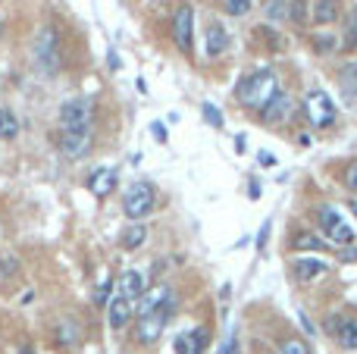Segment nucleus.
Masks as SVG:
<instances>
[{"label":"nucleus","mask_w":357,"mask_h":354,"mask_svg":"<svg viewBox=\"0 0 357 354\" xmlns=\"http://www.w3.org/2000/svg\"><path fill=\"white\" fill-rule=\"evenodd\" d=\"M276 94H279V79H276L273 69H260V72L248 75L245 82L235 85V98H238L241 104H245L248 110H254V113L266 110V104H270Z\"/></svg>","instance_id":"1"},{"label":"nucleus","mask_w":357,"mask_h":354,"mask_svg":"<svg viewBox=\"0 0 357 354\" xmlns=\"http://www.w3.org/2000/svg\"><path fill=\"white\" fill-rule=\"evenodd\" d=\"M31 54H35V66L41 69L44 75H56L60 72V35H56L54 25H44L41 31L35 35V47H31Z\"/></svg>","instance_id":"2"},{"label":"nucleus","mask_w":357,"mask_h":354,"mask_svg":"<svg viewBox=\"0 0 357 354\" xmlns=\"http://www.w3.org/2000/svg\"><path fill=\"white\" fill-rule=\"evenodd\" d=\"M60 129L91 132L94 129V104L88 98H69L60 104Z\"/></svg>","instance_id":"3"},{"label":"nucleus","mask_w":357,"mask_h":354,"mask_svg":"<svg viewBox=\"0 0 357 354\" xmlns=\"http://www.w3.org/2000/svg\"><path fill=\"white\" fill-rule=\"evenodd\" d=\"M317 220H320V229L329 242H335V245H351L354 242V229L348 226V220L342 217L335 207L320 204L317 207Z\"/></svg>","instance_id":"4"},{"label":"nucleus","mask_w":357,"mask_h":354,"mask_svg":"<svg viewBox=\"0 0 357 354\" xmlns=\"http://www.w3.org/2000/svg\"><path fill=\"white\" fill-rule=\"evenodd\" d=\"M154 210V185L151 182H135V185H129V192H126L123 198V213L129 220H144L148 213Z\"/></svg>","instance_id":"5"},{"label":"nucleus","mask_w":357,"mask_h":354,"mask_svg":"<svg viewBox=\"0 0 357 354\" xmlns=\"http://www.w3.org/2000/svg\"><path fill=\"white\" fill-rule=\"evenodd\" d=\"M304 116L310 119V125L314 129H329V125L335 123V104L329 100L326 91H307V98H304Z\"/></svg>","instance_id":"6"},{"label":"nucleus","mask_w":357,"mask_h":354,"mask_svg":"<svg viewBox=\"0 0 357 354\" xmlns=\"http://www.w3.org/2000/svg\"><path fill=\"white\" fill-rule=\"evenodd\" d=\"M173 41L176 47L182 50L185 56L195 54V10L188 3H178L176 6V16H173Z\"/></svg>","instance_id":"7"},{"label":"nucleus","mask_w":357,"mask_h":354,"mask_svg":"<svg viewBox=\"0 0 357 354\" xmlns=\"http://www.w3.org/2000/svg\"><path fill=\"white\" fill-rule=\"evenodd\" d=\"M173 292H169L167 282H157V286H148L144 295L135 301V317H148V314H157V311H173Z\"/></svg>","instance_id":"8"},{"label":"nucleus","mask_w":357,"mask_h":354,"mask_svg":"<svg viewBox=\"0 0 357 354\" xmlns=\"http://www.w3.org/2000/svg\"><path fill=\"white\" fill-rule=\"evenodd\" d=\"M173 311H157L148 317H135V342L138 345H154L167 330V320Z\"/></svg>","instance_id":"9"},{"label":"nucleus","mask_w":357,"mask_h":354,"mask_svg":"<svg viewBox=\"0 0 357 354\" xmlns=\"http://www.w3.org/2000/svg\"><path fill=\"white\" fill-rule=\"evenodd\" d=\"M91 144H94V132L60 129V151H63V157H69V160H82V157L91 151Z\"/></svg>","instance_id":"10"},{"label":"nucleus","mask_w":357,"mask_h":354,"mask_svg":"<svg viewBox=\"0 0 357 354\" xmlns=\"http://www.w3.org/2000/svg\"><path fill=\"white\" fill-rule=\"evenodd\" d=\"M257 116H260V123H266V125H282V123H289V119L295 116V100H291L289 94L279 91L276 98L266 104V110H260Z\"/></svg>","instance_id":"11"},{"label":"nucleus","mask_w":357,"mask_h":354,"mask_svg":"<svg viewBox=\"0 0 357 354\" xmlns=\"http://www.w3.org/2000/svg\"><path fill=\"white\" fill-rule=\"evenodd\" d=\"M132 317H135V301L123 298V295H113L110 305H107V323H110V330H126L132 323Z\"/></svg>","instance_id":"12"},{"label":"nucleus","mask_w":357,"mask_h":354,"mask_svg":"<svg viewBox=\"0 0 357 354\" xmlns=\"http://www.w3.org/2000/svg\"><path fill=\"white\" fill-rule=\"evenodd\" d=\"M207 342H210L207 326H195V330L182 332L176 339V354H204L207 351Z\"/></svg>","instance_id":"13"},{"label":"nucleus","mask_w":357,"mask_h":354,"mask_svg":"<svg viewBox=\"0 0 357 354\" xmlns=\"http://www.w3.org/2000/svg\"><path fill=\"white\" fill-rule=\"evenodd\" d=\"M329 273V267L323 261H310V257H295L291 261V276H295L298 282H317V279H323V276Z\"/></svg>","instance_id":"14"},{"label":"nucleus","mask_w":357,"mask_h":354,"mask_svg":"<svg viewBox=\"0 0 357 354\" xmlns=\"http://www.w3.org/2000/svg\"><path fill=\"white\" fill-rule=\"evenodd\" d=\"M113 188H116V169L100 167V169H94V173L88 176V192H91L94 198H107Z\"/></svg>","instance_id":"15"},{"label":"nucleus","mask_w":357,"mask_h":354,"mask_svg":"<svg viewBox=\"0 0 357 354\" xmlns=\"http://www.w3.org/2000/svg\"><path fill=\"white\" fill-rule=\"evenodd\" d=\"M144 288H148V282H144V273H138V270H126L123 279H119L116 295H123V298H129V301H138L144 295Z\"/></svg>","instance_id":"16"},{"label":"nucleus","mask_w":357,"mask_h":354,"mask_svg":"<svg viewBox=\"0 0 357 354\" xmlns=\"http://www.w3.org/2000/svg\"><path fill=\"white\" fill-rule=\"evenodd\" d=\"M339 19V0H314L310 3V22L314 25H333Z\"/></svg>","instance_id":"17"},{"label":"nucleus","mask_w":357,"mask_h":354,"mask_svg":"<svg viewBox=\"0 0 357 354\" xmlns=\"http://www.w3.org/2000/svg\"><path fill=\"white\" fill-rule=\"evenodd\" d=\"M229 47V31L222 22H210L207 25V54L210 56H222Z\"/></svg>","instance_id":"18"},{"label":"nucleus","mask_w":357,"mask_h":354,"mask_svg":"<svg viewBox=\"0 0 357 354\" xmlns=\"http://www.w3.org/2000/svg\"><path fill=\"white\" fill-rule=\"evenodd\" d=\"M148 242V226L138 220V223H132V226H126L123 229V236H119V245H123L126 251H135V248H142V245Z\"/></svg>","instance_id":"19"},{"label":"nucleus","mask_w":357,"mask_h":354,"mask_svg":"<svg viewBox=\"0 0 357 354\" xmlns=\"http://www.w3.org/2000/svg\"><path fill=\"white\" fill-rule=\"evenodd\" d=\"M291 251H326V238L317 236V232H295V238H291Z\"/></svg>","instance_id":"20"},{"label":"nucleus","mask_w":357,"mask_h":354,"mask_svg":"<svg viewBox=\"0 0 357 354\" xmlns=\"http://www.w3.org/2000/svg\"><path fill=\"white\" fill-rule=\"evenodd\" d=\"M19 135V119L13 110H6V107H0V141H13V138Z\"/></svg>","instance_id":"21"},{"label":"nucleus","mask_w":357,"mask_h":354,"mask_svg":"<svg viewBox=\"0 0 357 354\" xmlns=\"http://www.w3.org/2000/svg\"><path fill=\"white\" fill-rule=\"evenodd\" d=\"M335 342H339L342 348H348V351L357 348V320H348V317H345V323H342V330H339V336H335Z\"/></svg>","instance_id":"22"},{"label":"nucleus","mask_w":357,"mask_h":354,"mask_svg":"<svg viewBox=\"0 0 357 354\" xmlns=\"http://www.w3.org/2000/svg\"><path fill=\"white\" fill-rule=\"evenodd\" d=\"M91 298H94V305H98V307H107V305H110V298H113V279H110V276H100L98 286H94V295H91Z\"/></svg>","instance_id":"23"},{"label":"nucleus","mask_w":357,"mask_h":354,"mask_svg":"<svg viewBox=\"0 0 357 354\" xmlns=\"http://www.w3.org/2000/svg\"><path fill=\"white\" fill-rule=\"evenodd\" d=\"M342 47L354 50L357 47V6L348 13V22H345V38H342Z\"/></svg>","instance_id":"24"},{"label":"nucleus","mask_w":357,"mask_h":354,"mask_svg":"<svg viewBox=\"0 0 357 354\" xmlns=\"http://www.w3.org/2000/svg\"><path fill=\"white\" fill-rule=\"evenodd\" d=\"M264 10H266V19H273V22H285L289 19V3L285 0H266Z\"/></svg>","instance_id":"25"},{"label":"nucleus","mask_w":357,"mask_h":354,"mask_svg":"<svg viewBox=\"0 0 357 354\" xmlns=\"http://www.w3.org/2000/svg\"><path fill=\"white\" fill-rule=\"evenodd\" d=\"M56 342H60L63 348H73V345L79 342V330H75V323H60L56 326Z\"/></svg>","instance_id":"26"},{"label":"nucleus","mask_w":357,"mask_h":354,"mask_svg":"<svg viewBox=\"0 0 357 354\" xmlns=\"http://www.w3.org/2000/svg\"><path fill=\"white\" fill-rule=\"evenodd\" d=\"M289 19L295 25H307V0H291L289 3Z\"/></svg>","instance_id":"27"},{"label":"nucleus","mask_w":357,"mask_h":354,"mask_svg":"<svg viewBox=\"0 0 357 354\" xmlns=\"http://www.w3.org/2000/svg\"><path fill=\"white\" fill-rule=\"evenodd\" d=\"M339 79L348 91H357V63H345V66L339 69Z\"/></svg>","instance_id":"28"},{"label":"nucleus","mask_w":357,"mask_h":354,"mask_svg":"<svg viewBox=\"0 0 357 354\" xmlns=\"http://www.w3.org/2000/svg\"><path fill=\"white\" fill-rule=\"evenodd\" d=\"M342 185H345L348 192H351L354 198H357V160H351V163L345 167V173H342Z\"/></svg>","instance_id":"29"},{"label":"nucleus","mask_w":357,"mask_h":354,"mask_svg":"<svg viewBox=\"0 0 357 354\" xmlns=\"http://www.w3.org/2000/svg\"><path fill=\"white\" fill-rule=\"evenodd\" d=\"M279 354H310V348L301 342V339L291 336V339H285V342L279 345Z\"/></svg>","instance_id":"30"},{"label":"nucleus","mask_w":357,"mask_h":354,"mask_svg":"<svg viewBox=\"0 0 357 354\" xmlns=\"http://www.w3.org/2000/svg\"><path fill=\"white\" fill-rule=\"evenodd\" d=\"M222 10H226L229 16H245V13L251 10V0H222Z\"/></svg>","instance_id":"31"},{"label":"nucleus","mask_w":357,"mask_h":354,"mask_svg":"<svg viewBox=\"0 0 357 354\" xmlns=\"http://www.w3.org/2000/svg\"><path fill=\"white\" fill-rule=\"evenodd\" d=\"M204 119H207L210 125H216V129L222 125V113H220V110H213L210 104H204Z\"/></svg>","instance_id":"32"},{"label":"nucleus","mask_w":357,"mask_h":354,"mask_svg":"<svg viewBox=\"0 0 357 354\" xmlns=\"http://www.w3.org/2000/svg\"><path fill=\"white\" fill-rule=\"evenodd\" d=\"M151 132H154V138H157V141H167V129H163V123H151Z\"/></svg>","instance_id":"33"},{"label":"nucleus","mask_w":357,"mask_h":354,"mask_svg":"<svg viewBox=\"0 0 357 354\" xmlns=\"http://www.w3.org/2000/svg\"><path fill=\"white\" fill-rule=\"evenodd\" d=\"M266 236H270V223H264V226H260V232H257V251H264Z\"/></svg>","instance_id":"34"},{"label":"nucleus","mask_w":357,"mask_h":354,"mask_svg":"<svg viewBox=\"0 0 357 354\" xmlns=\"http://www.w3.org/2000/svg\"><path fill=\"white\" fill-rule=\"evenodd\" d=\"M257 163H260V167H276V157H273V154H266V151H260Z\"/></svg>","instance_id":"35"},{"label":"nucleus","mask_w":357,"mask_h":354,"mask_svg":"<svg viewBox=\"0 0 357 354\" xmlns=\"http://www.w3.org/2000/svg\"><path fill=\"white\" fill-rule=\"evenodd\" d=\"M335 47V41H333V38H317V50H333Z\"/></svg>","instance_id":"36"},{"label":"nucleus","mask_w":357,"mask_h":354,"mask_svg":"<svg viewBox=\"0 0 357 354\" xmlns=\"http://www.w3.org/2000/svg\"><path fill=\"white\" fill-rule=\"evenodd\" d=\"M226 354H238V342H235V336H229V345H226Z\"/></svg>","instance_id":"37"},{"label":"nucleus","mask_w":357,"mask_h":354,"mask_svg":"<svg viewBox=\"0 0 357 354\" xmlns=\"http://www.w3.org/2000/svg\"><path fill=\"white\" fill-rule=\"evenodd\" d=\"M119 66H123V63H119V56L110 54V69H119Z\"/></svg>","instance_id":"38"},{"label":"nucleus","mask_w":357,"mask_h":354,"mask_svg":"<svg viewBox=\"0 0 357 354\" xmlns=\"http://www.w3.org/2000/svg\"><path fill=\"white\" fill-rule=\"evenodd\" d=\"M348 207H351V213L357 217V198H351V201H348Z\"/></svg>","instance_id":"39"},{"label":"nucleus","mask_w":357,"mask_h":354,"mask_svg":"<svg viewBox=\"0 0 357 354\" xmlns=\"http://www.w3.org/2000/svg\"><path fill=\"white\" fill-rule=\"evenodd\" d=\"M19 354H35V351H31V348H22V351H19Z\"/></svg>","instance_id":"40"}]
</instances>
